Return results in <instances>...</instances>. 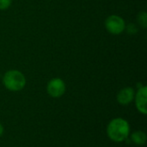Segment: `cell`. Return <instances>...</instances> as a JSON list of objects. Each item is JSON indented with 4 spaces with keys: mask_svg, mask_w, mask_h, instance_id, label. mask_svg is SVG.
Here are the masks:
<instances>
[{
    "mask_svg": "<svg viewBox=\"0 0 147 147\" xmlns=\"http://www.w3.org/2000/svg\"><path fill=\"white\" fill-rule=\"evenodd\" d=\"M107 134L114 142H123L130 134V125L123 118H115L107 127Z\"/></svg>",
    "mask_w": 147,
    "mask_h": 147,
    "instance_id": "cell-1",
    "label": "cell"
},
{
    "mask_svg": "<svg viewBox=\"0 0 147 147\" xmlns=\"http://www.w3.org/2000/svg\"><path fill=\"white\" fill-rule=\"evenodd\" d=\"M3 84L10 91H20L26 85V78L20 71L9 70L3 75Z\"/></svg>",
    "mask_w": 147,
    "mask_h": 147,
    "instance_id": "cell-2",
    "label": "cell"
},
{
    "mask_svg": "<svg viewBox=\"0 0 147 147\" xmlns=\"http://www.w3.org/2000/svg\"><path fill=\"white\" fill-rule=\"evenodd\" d=\"M106 29L112 34H120L126 28V23L122 17L117 15L109 16L105 21Z\"/></svg>",
    "mask_w": 147,
    "mask_h": 147,
    "instance_id": "cell-3",
    "label": "cell"
},
{
    "mask_svg": "<svg viewBox=\"0 0 147 147\" xmlns=\"http://www.w3.org/2000/svg\"><path fill=\"white\" fill-rule=\"evenodd\" d=\"M47 90L50 96L53 98H59L65 94L66 90V86L65 82L61 78H54L48 82Z\"/></svg>",
    "mask_w": 147,
    "mask_h": 147,
    "instance_id": "cell-4",
    "label": "cell"
},
{
    "mask_svg": "<svg viewBox=\"0 0 147 147\" xmlns=\"http://www.w3.org/2000/svg\"><path fill=\"white\" fill-rule=\"evenodd\" d=\"M146 99L147 87L146 86H141L140 88H139L137 93H135L134 100H135V105H136L138 111L143 115L147 114Z\"/></svg>",
    "mask_w": 147,
    "mask_h": 147,
    "instance_id": "cell-5",
    "label": "cell"
},
{
    "mask_svg": "<svg viewBox=\"0 0 147 147\" xmlns=\"http://www.w3.org/2000/svg\"><path fill=\"white\" fill-rule=\"evenodd\" d=\"M134 96L135 91L132 87L123 88L117 94V102L121 105H128L134 101Z\"/></svg>",
    "mask_w": 147,
    "mask_h": 147,
    "instance_id": "cell-6",
    "label": "cell"
},
{
    "mask_svg": "<svg viewBox=\"0 0 147 147\" xmlns=\"http://www.w3.org/2000/svg\"><path fill=\"white\" fill-rule=\"evenodd\" d=\"M131 140L134 144L141 146L146 141V134L142 131H136L131 134Z\"/></svg>",
    "mask_w": 147,
    "mask_h": 147,
    "instance_id": "cell-7",
    "label": "cell"
},
{
    "mask_svg": "<svg viewBox=\"0 0 147 147\" xmlns=\"http://www.w3.org/2000/svg\"><path fill=\"white\" fill-rule=\"evenodd\" d=\"M138 22L143 28H146L147 26V14L146 11L140 12L138 16H137Z\"/></svg>",
    "mask_w": 147,
    "mask_h": 147,
    "instance_id": "cell-8",
    "label": "cell"
},
{
    "mask_svg": "<svg viewBox=\"0 0 147 147\" xmlns=\"http://www.w3.org/2000/svg\"><path fill=\"white\" fill-rule=\"evenodd\" d=\"M12 0H0V9L5 10L11 5Z\"/></svg>",
    "mask_w": 147,
    "mask_h": 147,
    "instance_id": "cell-9",
    "label": "cell"
},
{
    "mask_svg": "<svg viewBox=\"0 0 147 147\" xmlns=\"http://www.w3.org/2000/svg\"><path fill=\"white\" fill-rule=\"evenodd\" d=\"M127 32H128L129 34H134L137 33V31H138L137 27H136L134 24H133V23L129 24V25L127 27Z\"/></svg>",
    "mask_w": 147,
    "mask_h": 147,
    "instance_id": "cell-10",
    "label": "cell"
},
{
    "mask_svg": "<svg viewBox=\"0 0 147 147\" xmlns=\"http://www.w3.org/2000/svg\"><path fill=\"white\" fill-rule=\"evenodd\" d=\"M3 132H4V129H3V125L0 123V137L3 134Z\"/></svg>",
    "mask_w": 147,
    "mask_h": 147,
    "instance_id": "cell-11",
    "label": "cell"
}]
</instances>
